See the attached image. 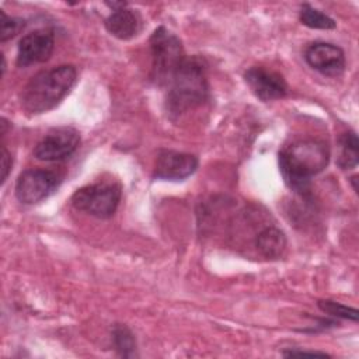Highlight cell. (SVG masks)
I'll return each mask as SVG.
<instances>
[{
	"label": "cell",
	"mask_w": 359,
	"mask_h": 359,
	"mask_svg": "<svg viewBox=\"0 0 359 359\" xmlns=\"http://www.w3.org/2000/svg\"><path fill=\"white\" fill-rule=\"evenodd\" d=\"M339 156L337 164L342 170H351L358 165V136L355 132H345L339 136Z\"/></svg>",
	"instance_id": "obj_14"
},
{
	"label": "cell",
	"mask_w": 359,
	"mask_h": 359,
	"mask_svg": "<svg viewBox=\"0 0 359 359\" xmlns=\"http://www.w3.org/2000/svg\"><path fill=\"white\" fill-rule=\"evenodd\" d=\"M318 309L331 316V317H337V318H345V320H351V321H358V310L349 306H345L339 302H334V300H318L317 303Z\"/></svg>",
	"instance_id": "obj_17"
},
{
	"label": "cell",
	"mask_w": 359,
	"mask_h": 359,
	"mask_svg": "<svg viewBox=\"0 0 359 359\" xmlns=\"http://www.w3.org/2000/svg\"><path fill=\"white\" fill-rule=\"evenodd\" d=\"M112 341H114L115 349L121 356L130 358L135 355L136 341L132 331L128 327L122 324H116L112 330Z\"/></svg>",
	"instance_id": "obj_16"
},
{
	"label": "cell",
	"mask_w": 359,
	"mask_h": 359,
	"mask_svg": "<svg viewBox=\"0 0 359 359\" xmlns=\"http://www.w3.org/2000/svg\"><path fill=\"white\" fill-rule=\"evenodd\" d=\"M151 80L163 87L168 86L175 72L185 60L182 43L165 27H158L150 36Z\"/></svg>",
	"instance_id": "obj_4"
},
{
	"label": "cell",
	"mask_w": 359,
	"mask_h": 359,
	"mask_svg": "<svg viewBox=\"0 0 359 359\" xmlns=\"http://www.w3.org/2000/svg\"><path fill=\"white\" fill-rule=\"evenodd\" d=\"M198 168V158L189 153L161 150L157 156L153 177L163 181H182Z\"/></svg>",
	"instance_id": "obj_9"
},
{
	"label": "cell",
	"mask_w": 359,
	"mask_h": 359,
	"mask_svg": "<svg viewBox=\"0 0 359 359\" xmlns=\"http://www.w3.org/2000/svg\"><path fill=\"white\" fill-rule=\"evenodd\" d=\"M105 28L108 32L119 39H130L142 28L140 17L136 11L122 7L118 10H114L105 20Z\"/></svg>",
	"instance_id": "obj_12"
},
{
	"label": "cell",
	"mask_w": 359,
	"mask_h": 359,
	"mask_svg": "<svg viewBox=\"0 0 359 359\" xmlns=\"http://www.w3.org/2000/svg\"><path fill=\"white\" fill-rule=\"evenodd\" d=\"M121 201V187L112 182H98L79 188L72 196V205L98 219L111 217Z\"/></svg>",
	"instance_id": "obj_5"
},
{
	"label": "cell",
	"mask_w": 359,
	"mask_h": 359,
	"mask_svg": "<svg viewBox=\"0 0 359 359\" xmlns=\"http://www.w3.org/2000/svg\"><path fill=\"white\" fill-rule=\"evenodd\" d=\"M285 356H296V355H310V356H330L325 352H320V351H306V349H289V351H283Z\"/></svg>",
	"instance_id": "obj_20"
},
{
	"label": "cell",
	"mask_w": 359,
	"mask_h": 359,
	"mask_svg": "<svg viewBox=\"0 0 359 359\" xmlns=\"http://www.w3.org/2000/svg\"><path fill=\"white\" fill-rule=\"evenodd\" d=\"M245 83L262 101L283 98L287 94V84L282 74L262 66H252L244 73Z\"/></svg>",
	"instance_id": "obj_11"
},
{
	"label": "cell",
	"mask_w": 359,
	"mask_h": 359,
	"mask_svg": "<svg viewBox=\"0 0 359 359\" xmlns=\"http://www.w3.org/2000/svg\"><path fill=\"white\" fill-rule=\"evenodd\" d=\"M330 161L327 143L317 139H302L279 151V170L286 185L300 195L309 194L310 181Z\"/></svg>",
	"instance_id": "obj_1"
},
{
	"label": "cell",
	"mask_w": 359,
	"mask_h": 359,
	"mask_svg": "<svg viewBox=\"0 0 359 359\" xmlns=\"http://www.w3.org/2000/svg\"><path fill=\"white\" fill-rule=\"evenodd\" d=\"M55 171L31 168L20 174L15 184V196L24 205H34L46 199L60 184Z\"/></svg>",
	"instance_id": "obj_6"
},
{
	"label": "cell",
	"mask_w": 359,
	"mask_h": 359,
	"mask_svg": "<svg viewBox=\"0 0 359 359\" xmlns=\"http://www.w3.org/2000/svg\"><path fill=\"white\" fill-rule=\"evenodd\" d=\"M77 72L72 65H62L36 73L21 91V105L29 114H43L55 108L72 90Z\"/></svg>",
	"instance_id": "obj_2"
},
{
	"label": "cell",
	"mask_w": 359,
	"mask_h": 359,
	"mask_svg": "<svg viewBox=\"0 0 359 359\" xmlns=\"http://www.w3.org/2000/svg\"><path fill=\"white\" fill-rule=\"evenodd\" d=\"M257 250L268 259H278L286 250V236L275 226L264 227L255 237Z\"/></svg>",
	"instance_id": "obj_13"
},
{
	"label": "cell",
	"mask_w": 359,
	"mask_h": 359,
	"mask_svg": "<svg viewBox=\"0 0 359 359\" xmlns=\"http://www.w3.org/2000/svg\"><path fill=\"white\" fill-rule=\"evenodd\" d=\"M55 49V35L50 29H36L24 35L18 42L17 65L28 67L46 62Z\"/></svg>",
	"instance_id": "obj_8"
},
{
	"label": "cell",
	"mask_w": 359,
	"mask_h": 359,
	"mask_svg": "<svg viewBox=\"0 0 359 359\" xmlns=\"http://www.w3.org/2000/svg\"><path fill=\"white\" fill-rule=\"evenodd\" d=\"M307 65L328 77H338L345 70L344 50L328 42L310 43L304 50Z\"/></svg>",
	"instance_id": "obj_10"
},
{
	"label": "cell",
	"mask_w": 359,
	"mask_h": 359,
	"mask_svg": "<svg viewBox=\"0 0 359 359\" xmlns=\"http://www.w3.org/2000/svg\"><path fill=\"white\" fill-rule=\"evenodd\" d=\"M24 28V20L8 17L4 11H1V42H6L7 39L15 36L21 29Z\"/></svg>",
	"instance_id": "obj_18"
},
{
	"label": "cell",
	"mask_w": 359,
	"mask_h": 359,
	"mask_svg": "<svg viewBox=\"0 0 359 359\" xmlns=\"http://www.w3.org/2000/svg\"><path fill=\"white\" fill-rule=\"evenodd\" d=\"M11 164H13V160H11V156L8 153V150L6 149V146L1 147V182H4L8 177V172L11 170Z\"/></svg>",
	"instance_id": "obj_19"
},
{
	"label": "cell",
	"mask_w": 359,
	"mask_h": 359,
	"mask_svg": "<svg viewBox=\"0 0 359 359\" xmlns=\"http://www.w3.org/2000/svg\"><path fill=\"white\" fill-rule=\"evenodd\" d=\"M209 98V86L203 62L196 57H185L168 84L165 98L167 112L178 116L205 104Z\"/></svg>",
	"instance_id": "obj_3"
},
{
	"label": "cell",
	"mask_w": 359,
	"mask_h": 359,
	"mask_svg": "<svg viewBox=\"0 0 359 359\" xmlns=\"http://www.w3.org/2000/svg\"><path fill=\"white\" fill-rule=\"evenodd\" d=\"M80 144V135L73 128H57L45 135L34 147V157L42 161H59L70 157Z\"/></svg>",
	"instance_id": "obj_7"
},
{
	"label": "cell",
	"mask_w": 359,
	"mask_h": 359,
	"mask_svg": "<svg viewBox=\"0 0 359 359\" xmlns=\"http://www.w3.org/2000/svg\"><path fill=\"white\" fill-rule=\"evenodd\" d=\"M300 21L303 25L313 29H334L337 27V22L330 15L311 7L310 4L302 6Z\"/></svg>",
	"instance_id": "obj_15"
},
{
	"label": "cell",
	"mask_w": 359,
	"mask_h": 359,
	"mask_svg": "<svg viewBox=\"0 0 359 359\" xmlns=\"http://www.w3.org/2000/svg\"><path fill=\"white\" fill-rule=\"evenodd\" d=\"M356 181H358V177H356V175H353V177L351 178V182H352V185H353V191H355V192H358V185H356Z\"/></svg>",
	"instance_id": "obj_21"
}]
</instances>
